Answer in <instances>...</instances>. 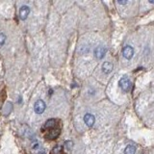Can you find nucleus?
<instances>
[{
  "instance_id": "f257e3e1",
  "label": "nucleus",
  "mask_w": 154,
  "mask_h": 154,
  "mask_svg": "<svg viewBox=\"0 0 154 154\" xmlns=\"http://www.w3.org/2000/svg\"><path fill=\"white\" fill-rule=\"evenodd\" d=\"M119 85L120 87V89H122L123 91H125V93L129 91L132 88L131 82H130V80L128 78H126V77H123V78L120 79L119 82Z\"/></svg>"
},
{
  "instance_id": "f03ea898",
  "label": "nucleus",
  "mask_w": 154,
  "mask_h": 154,
  "mask_svg": "<svg viewBox=\"0 0 154 154\" xmlns=\"http://www.w3.org/2000/svg\"><path fill=\"white\" fill-rule=\"evenodd\" d=\"M45 108H46V105L42 100L36 101L35 105H34V110H35V112L37 114H42L43 112H45Z\"/></svg>"
},
{
  "instance_id": "7ed1b4c3",
  "label": "nucleus",
  "mask_w": 154,
  "mask_h": 154,
  "mask_svg": "<svg viewBox=\"0 0 154 154\" xmlns=\"http://www.w3.org/2000/svg\"><path fill=\"white\" fill-rule=\"evenodd\" d=\"M60 135V129L59 128H53L48 130L47 134H45V139L48 140H55L59 137Z\"/></svg>"
},
{
  "instance_id": "20e7f679",
  "label": "nucleus",
  "mask_w": 154,
  "mask_h": 154,
  "mask_svg": "<svg viewBox=\"0 0 154 154\" xmlns=\"http://www.w3.org/2000/svg\"><path fill=\"white\" fill-rule=\"evenodd\" d=\"M106 51H107V49H106V47H104V46H101V45H99V46H97L94 49V56H95V58L96 59H98V60H100V59H102V58L105 56V54H106Z\"/></svg>"
},
{
  "instance_id": "39448f33",
  "label": "nucleus",
  "mask_w": 154,
  "mask_h": 154,
  "mask_svg": "<svg viewBox=\"0 0 154 154\" xmlns=\"http://www.w3.org/2000/svg\"><path fill=\"white\" fill-rule=\"evenodd\" d=\"M122 54H123L124 58H126L127 60H130L134 55V49L130 45H126L123 47Z\"/></svg>"
},
{
  "instance_id": "423d86ee",
  "label": "nucleus",
  "mask_w": 154,
  "mask_h": 154,
  "mask_svg": "<svg viewBox=\"0 0 154 154\" xmlns=\"http://www.w3.org/2000/svg\"><path fill=\"white\" fill-rule=\"evenodd\" d=\"M84 122H85L87 126L91 127L94 124L95 119H94V117L91 114H86L85 117H84Z\"/></svg>"
},
{
  "instance_id": "0eeeda50",
  "label": "nucleus",
  "mask_w": 154,
  "mask_h": 154,
  "mask_svg": "<svg viewBox=\"0 0 154 154\" xmlns=\"http://www.w3.org/2000/svg\"><path fill=\"white\" fill-rule=\"evenodd\" d=\"M29 14H30V8L28 6H22L19 10V17H20L21 19H26L29 16Z\"/></svg>"
},
{
  "instance_id": "6e6552de",
  "label": "nucleus",
  "mask_w": 154,
  "mask_h": 154,
  "mask_svg": "<svg viewBox=\"0 0 154 154\" xmlns=\"http://www.w3.org/2000/svg\"><path fill=\"white\" fill-rule=\"evenodd\" d=\"M113 70V64L110 62H104L102 65V71L104 72L105 74L110 73L111 71Z\"/></svg>"
},
{
  "instance_id": "1a4fd4ad",
  "label": "nucleus",
  "mask_w": 154,
  "mask_h": 154,
  "mask_svg": "<svg viewBox=\"0 0 154 154\" xmlns=\"http://www.w3.org/2000/svg\"><path fill=\"white\" fill-rule=\"evenodd\" d=\"M56 119H48L47 122L45 123V126H43V128H45L47 130H50V129H53V128H55L56 127Z\"/></svg>"
},
{
  "instance_id": "9d476101",
  "label": "nucleus",
  "mask_w": 154,
  "mask_h": 154,
  "mask_svg": "<svg viewBox=\"0 0 154 154\" xmlns=\"http://www.w3.org/2000/svg\"><path fill=\"white\" fill-rule=\"evenodd\" d=\"M136 152V146H127L124 149V154H135Z\"/></svg>"
},
{
  "instance_id": "9b49d317",
  "label": "nucleus",
  "mask_w": 154,
  "mask_h": 154,
  "mask_svg": "<svg viewBox=\"0 0 154 154\" xmlns=\"http://www.w3.org/2000/svg\"><path fill=\"white\" fill-rule=\"evenodd\" d=\"M51 153L52 154H62L63 153V146H55L54 148L52 149Z\"/></svg>"
},
{
  "instance_id": "f8f14e48",
  "label": "nucleus",
  "mask_w": 154,
  "mask_h": 154,
  "mask_svg": "<svg viewBox=\"0 0 154 154\" xmlns=\"http://www.w3.org/2000/svg\"><path fill=\"white\" fill-rule=\"evenodd\" d=\"M6 42V36L3 33H0V46H2Z\"/></svg>"
},
{
  "instance_id": "ddd939ff",
  "label": "nucleus",
  "mask_w": 154,
  "mask_h": 154,
  "mask_svg": "<svg viewBox=\"0 0 154 154\" xmlns=\"http://www.w3.org/2000/svg\"><path fill=\"white\" fill-rule=\"evenodd\" d=\"M118 3H119V4H126L127 1H118Z\"/></svg>"
}]
</instances>
